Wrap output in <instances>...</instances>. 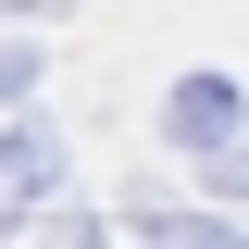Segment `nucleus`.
I'll return each mask as SVG.
<instances>
[{"instance_id":"nucleus-5","label":"nucleus","mask_w":249,"mask_h":249,"mask_svg":"<svg viewBox=\"0 0 249 249\" xmlns=\"http://www.w3.org/2000/svg\"><path fill=\"white\" fill-rule=\"evenodd\" d=\"M0 13H62V0H0Z\"/></svg>"},{"instance_id":"nucleus-3","label":"nucleus","mask_w":249,"mask_h":249,"mask_svg":"<svg viewBox=\"0 0 249 249\" xmlns=\"http://www.w3.org/2000/svg\"><path fill=\"white\" fill-rule=\"evenodd\" d=\"M150 249H249L237 224H150Z\"/></svg>"},{"instance_id":"nucleus-2","label":"nucleus","mask_w":249,"mask_h":249,"mask_svg":"<svg viewBox=\"0 0 249 249\" xmlns=\"http://www.w3.org/2000/svg\"><path fill=\"white\" fill-rule=\"evenodd\" d=\"M62 187V150L37 137V124H0V212H25V199H50Z\"/></svg>"},{"instance_id":"nucleus-4","label":"nucleus","mask_w":249,"mask_h":249,"mask_svg":"<svg viewBox=\"0 0 249 249\" xmlns=\"http://www.w3.org/2000/svg\"><path fill=\"white\" fill-rule=\"evenodd\" d=\"M37 88V50H0V100H25Z\"/></svg>"},{"instance_id":"nucleus-1","label":"nucleus","mask_w":249,"mask_h":249,"mask_svg":"<svg viewBox=\"0 0 249 249\" xmlns=\"http://www.w3.org/2000/svg\"><path fill=\"white\" fill-rule=\"evenodd\" d=\"M162 124H175V150H237V75H187L175 100H162Z\"/></svg>"},{"instance_id":"nucleus-6","label":"nucleus","mask_w":249,"mask_h":249,"mask_svg":"<svg viewBox=\"0 0 249 249\" xmlns=\"http://www.w3.org/2000/svg\"><path fill=\"white\" fill-rule=\"evenodd\" d=\"M62 249H100V237H62Z\"/></svg>"}]
</instances>
